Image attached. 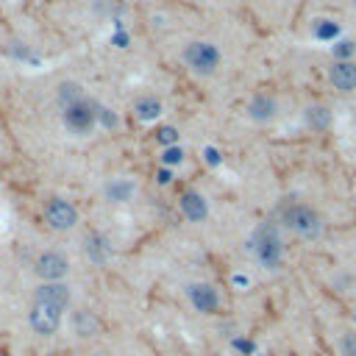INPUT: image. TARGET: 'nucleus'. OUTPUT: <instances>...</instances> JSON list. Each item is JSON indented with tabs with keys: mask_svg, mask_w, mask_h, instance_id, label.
Listing matches in <instances>:
<instances>
[{
	"mask_svg": "<svg viewBox=\"0 0 356 356\" xmlns=\"http://www.w3.org/2000/svg\"><path fill=\"white\" fill-rule=\"evenodd\" d=\"M278 220L295 231L298 236H317L323 231V217L317 209H312L309 203H300V200H289L281 206L278 211Z\"/></svg>",
	"mask_w": 356,
	"mask_h": 356,
	"instance_id": "obj_1",
	"label": "nucleus"
},
{
	"mask_svg": "<svg viewBox=\"0 0 356 356\" xmlns=\"http://www.w3.org/2000/svg\"><path fill=\"white\" fill-rule=\"evenodd\" d=\"M253 253L264 270H278L284 261V242L273 222H261L253 231Z\"/></svg>",
	"mask_w": 356,
	"mask_h": 356,
	"instance_id": "obj_2",
	"label": "nucleus"
},
{
	"mask_svg": "<svg viewBox=\"0 0 356 356\" xmlns=\"http://www.w3.org/2000/svg\"><path fill=\"white\" fill-rule=\"evenodd\" d=\"M181 58L184 64L195 72V75H214L222 56H220V47L214 42H206V39H192L184 44L181 50Z\"/></svg>",
	"mask_w": 356,
	"mask_h": 356,
	"instance_id": "obj_3",
	"label": "nucleus"
},
{
	"mask_svg": "<svg viewBox=\"0 0 356 356\" xmlns=\"http://www.w3.org/2000/svg\"><path fill=\"white\" fill-rule=\"evenodd\" d=\"M61 120H64V125H67L70 134H75V136H86V134L97 125L95 100H89V97L83 95V97H78V100L61 106Z\"/></svg>",
	"mask_w": 356,
	"mask_h": 356,
	"instance_id": "obj_4",
	"label": "nucleus"
},
{
	"mask_svg": "<svg viewBox=\"0 0 356 356\" xmlns=\"http://www.w3.org/2000/svg\"><path fill=\"white\" fill-rule=\"evenodd\" d=\"M42 214L53 231H70L78 222V209L64 197H47L42 206Z\"/></svg>",
	"mask_w": 356,
	"mask_h": 356,
	"instance_id": "obj_5",
	"label": "nucleus"
},
{
	"mask_svg": "<svg viewBox=\"0 0 356 356\" xmlns=\"http://www.w3.org/2000/svg\"><path fill=\"white\" fill-rule=\"evenodd\" d=\"M33 273L42 278V284H47V281H64V275L70 273V259L61 250H44V253L36 256Z\"/></svg>",
	"mask_w": 356,
	"mask_h": 356,
	"instance_id": "obj_6",
	"label": "nucleus"
},
{
	"mask_svg": "<svg viewBox=\"0 0 356 356\" xmlns=\"http://www.w3.org/2000/svg\"><path fill=\"white\" fill-rule=\"evenodd\" d=\"M61 314L64 312H58L56 306H47V303L33 300L31 303V312H28V323H31V328L39 337H53L61 328Z\"/></svg>",
	"mask_w": 356,
	"mask_h": 356,
	"instance_id": "obj_7",
	"label": "nucleus"
},
{
	"mask_svg": "<svg viewBox=\"0 0 356 356\" xmlns=\"http://www.w3.org/2000/svg\"><path fill=\"white\" fill-rule=\"evenodd\" d=\"M186 298H189V303H192L200 314H214V312L220 309V295H217V289H214L211 284H206V281L189 284V286H186Z\"/></svg>",
	"mask_w": 356,
	"mask_h": 356,
	"instance_id": "obj_8",
	"label": "nucleus"
},
{
	"mask_svg": "<svg viewBox=\"0 0 356 356\" xmlns=\"http://www.w3.org/2000/svg\"><path fill=\"white\" fill-rule=\"evenodd\" d=\"M33 300L47 303V306H56L58 312H67V309H70V286H67L64 281L39 284L36 292H33Z\"/></svg>",
	"mask_w": 356,
	"mask_h": 356,
	"instance_id": "obj_9",
	"label": "nucleus"
},
{
	"mask_svg": "<svg viewBox=\"0 0 356 356\" xmlns=\"http://www.w3.org/2000/svg\"><path fill=\"white\" fill-rule=\"evenodd\" d=\"M328 81L337 92H356V61H334L328 67Z\"/></svg>",
	"mask_w": 356,
	"mask_h": 356,
	"instance_id": "obj_10",
	"label": "nucleus"
},
{
	"mask_svg": "<svg viewBox=\"0 0 356 356\" xmlns=\"http://www.w3.org/2000/svg\"><path fill=\"white\" fill-rule=\"evenodd\" d=\"M275 114H278V103H275L273 95L259 92V95L250 97V103H248V117H250L253 122H270Z\"/></svg>",
	"mask_w": 356,
	"mask_h": 356,
	"instance_id": "obj_11",
	"label": "nucleus"
},
{
	"mask_svg": "<svg viewBox=\"0 0 356 356\" xmlns=\"http://www.w3.org/2000/svg\"><path fill=\"white\" fill-rule=\"evenodd\" d=\"M181 211H184V217L189 222H203L209 217V203H206V197L200 192L189 189V192L181 195Z\"/></svg>",
	"mask_w": 356,
	"mask_h": 356,
	"instance_id": "obj_12",
	"label": "nucleus"
},
{
	"mask_svg": "<svg viewBox=\"0 0 356 356\" xmlns=\"http://www.w3.org/2000/svg\"><path fill=\"white\" fill-rule=\"evenodd\" d=\"M134 111H136V117H139L142 122H153L156 117H161L164 106H161V100H159V97H153V95H145V97H139V100H136Z\"/></svg>",
	"mask_w": 356,
	"mask_h": 356,
	"instance_id": "obj_13",
	"label": "nucleus"
},
{
	"mask_svg": "<svg viewBox=\"0 0 356 356\" xmlns=\"http://www.w3.org/2000/svg\"><path fill=\"white\" fill-rule=\"evenodd\" d=\"M303 120L312 131H325L331 125V111H328V106H309L303 111Z\"/></svg>",
	"mask_w": 356,
	"mask_h": 356,
	"instance_id": "obj_14",
	"label": "nucleus"
},
{
	"mask_svg": "<svg viewBox=\"0 0 356 356\" xmlns=\"http://www.w3.org/2000/svg\"><path fill=\"white\" fill-rule=\"evenodd\" d=\"M78 97H83V86H81V83H75V81H61V83H58V89H56V103H58V108L67 106V103H72V100H78Z\"/></svg>",
	"mask_w": 356,
	"mask_h": 356,
	"instance_id": "obj_15",
	"label": "nucleus"
},
{
	"mask_svg": "<svg viewBox=\"0 0 356 356\" xmlns=\"http://www.w3.org/2000/svg\"><path fill=\"white\" fill-rule=\"evenodd\" d=\"M86 250H89L92 261H106V256H108L106 239H103L100 234H89V236H86Z\"/></svg>",
	"mask_w": 356,
	"mask_h": 356,
	"instance_id": "obj_16",
	"label": "nucleus"
},
{
	"mask_svg": "<svg viewBox=\"0 0 356 356\" xmlns=\"http://www.w3.org/2000/svg\"><path fill=\"white\" fill-rule=\"evenodd\" d=\"M75 328H78L81 337H92L95 328H97V320H95L89 312H78V314H75Z\"/></svg>",
	"mask_w": 356,
	"mask_h": 356,
	"instance_id": "obj_17",
	"label": "nucleus"
},
{
	"mask_svg": "<svg viewBox=\"0 0 356 356\" xmlns=\"http://www.w3.org/2000/svg\"><path fill=\"white\" fill-rule=\"evenodd\" d=\"M356 53V42H350V39H345V42H339L337 47H334V56H337V61H350V56Z\"/></svg>",
	"mask_w": 356,
	"mask_h": 356,
	"instance_id": "obj_18",
	"label": "nucleus"
},
{
	"mask_svg": "<svg viewBox=\"0 0 356 356\" xmlns=\"http://www.w3.org/2000/svg\"><path fill=\"white\" fill-rule=\"evenodd\" d=\"M339 353H342V356H356V334H353V331L342 334V339H339Z\"/></svg>",
	"mask_w": 356,
	"mask_h": 356,
	"instance_id": "obj_19",
	"label": "nucleus"
},
{
	"mask_svg": "<svg viewBox=\"0 0 356 356\" xmlns=\"http://www.w3.org/2000/svg\"><path fill=\"white\" fill-rule=\"evenodd\" d=\"M159 142H161V145H167V147H170V145H175V142H178V131H175L172 125L161 128V131H159Z\"/></svg>",
	"mask_w": 356,
	"mask_h": 356,
	"instance_id": "obj_20",
	"label": "nucleus"
},
{
	"mask_svg": "<svg viewBox=\"0 0 356 356\" xmlns=\"http://www.w3.org/2000/svg\"><path fill=\"white\" fill-rule=\"evenodd\" d=\"M181 159H184V153H181V147H175V145H170V147L164 150V156H161L164 164H178Z\"/></svg>",
	"mask_w": 356,
	"mask_h": 356,
	"instance_id": "obj_21",
	"label": "nucleus"
},
{
	"mask_svg": "<svg viewBox=\"0 0 356 356\" xmlns=\"http://www.w3.org/2000/svg\"><path fill=\"white\" fill-rule=\"evenodd\" d=\"M325 25H320V19H317V36H334L337 33V25L331 22V19H323Z\"/></svg>",
	"mask_w": 356,
	"mask_h": 356,
	"instance_id": "obj_22",
	"label": "nucleus"
},
{
	"mask_svg": "<svg viewBox=\"0 0 356 356\" xmlns=\"http://www.w3.org/2000/svg\"><path fill=\"white\" fill-rule=\"evenodd\" d=\"M203 153H206V161H209V164H220V153H217L214 147H206Z\"/></svg>",
	"mask_w": 356,
	"mask_h": 356,
	"instance_id": "obj_23",
	"label": "nucleus"
},
{
	"mask_svg": "<svg viewBox=\"0 0 356 356\" xmlns=\"http://www.w3.org/2000/svg\"><path fill=\"white\" fill-rule=\"evenodd\" d=\"M167 181H170V170H161L159 172V184H167Z\"/></svg>",
	"mask_w": 356,
	"mask_h": 356,
	"instance_id": "obj_24",
	"label": "nucleus"
}]
</instances>
